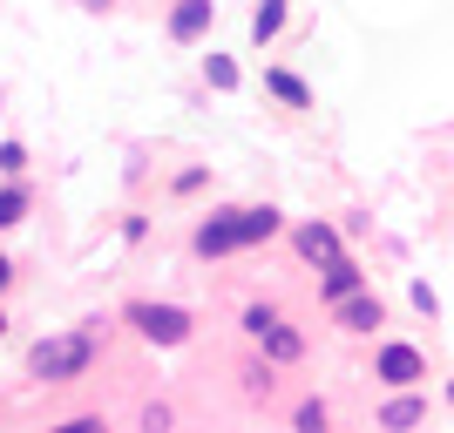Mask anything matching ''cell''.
Instances as JSON below:
<instances>
[{
  "mask_svg": "<svg viewBox=\"0 0 454 433\" xmlns=\"http://www.w3.org/2000/svg\"><path fill=\"white\" fill-rule=\"evenodd\" d=\"M95 366V325H75V332H55V339L27 345V373L48 379V386H68Z\"/></svg>",
  "mask_w": 454,
  "mask_h": 433,
  "instance_id": "obj_1",
  "label": "cell"
},
{
  "mask_svg": "<svg viewBox=\"0 0 454 433\" xmlns=\"http://www.w3.org/2000/svg\"><path fill=\"white\" fill-rule=\"evenodd\" d=\"M129 325H136L150 345H184V339H190V312H184V305H150V298H136V305H129Z\"/></svg>",
  "mask_w": 454,
  "mask_h": 433,
  "instance_id": "obj_2",
  "label": "cell"
},
{
  "mask_svg": "<svg viewBox=\"0 0 454 433\" xmlns=\"http://www.w3.org/2000/svg\"><path fill=\"white\" fill-rule=\"evenodd\" d=\"M190 251H197V258H231V251H245V224H238V210H217L210 224H197Z\"/></svg>",
  "mask_w": 454,
  "mask_h": 433,
  "instance_id": "obj_3",
  "label": "cell"
},
{
  "mask_svg": "<svg viewBox=\"0 0 454 433\" xmlns=\"http://www.w3.org/2000/svg\"><path fill=\"white\" fill-rule=\"evenodd\" d=\"M373 379H387V386H420V379H427V359H420L414 345H380Z\"/></svg>",
  "mask_w": 454,
  "mask_h": 433,
  "instance_id": "obj_4",
  "label": "cell"
},
{
  "mask_svg": "<svg viewBox=\"0 0 454 433\" xmlns=\"http://www.w3.org/2000/svg\"><path fill=\"white\" fill-rule=\"evenodd\" d=\"M333 312H340L346 332H373V325H387V305H380L373 291H346V298H333Z\"/></svg>",
  "mask_w": 454,
  "mask_h": 433,
  "instance_id": "obj_5",
  "label": "cell"
},
{
  "mask_svg": "<svg viewBox=\"0 0 454 433\" xmlns=\"http://www.w3.org/2000/svg\"><path fill=\"white\" fill-rule=\"evenodd\" d=\"M217 20V0H176L170 7V41H204Z\"/></svg>",
  "mask_w": 454,
  "mask_h": 433,
  "instance_id": "obj_6",
  "label": "cell"
},
{
  "mask_svg": "<svg viewBox=\"0 0 454 433\" xmlns=\"http://www.w3.org/2000/svg\"><path fill=\"white\" fill-rule=\"evenodd\" d=\"M251 339L265 345V359H278V366H292V359H305V339H299V332H292V325H285V319L258 325V332H251Z\"/></svg>",
  "mask_w": 454,
  "mask_h": 433,
  "instance_id": "obj_7",
  "label": "cell"
},
{
  "mask_svg": "<svg viewBox=\"0 0 454 433\" xmlns=\"http://www.w3.org/2000/svg\"><path fill=\"white\" fill-rule=\"evenodd\" d=\"M292 244H299L305 264H325V258H340V230H333V224H299Z\"/></svg>",
  "mask_w": 454,
  "mask_h": 433,
  "instance_id": "obj_8",
  "label": "cell"
},
{
  "mask_svg": "<svg viewBox=\"0 0 454 433\" xmlns=\"http://www.w3.org/2000/svg\"><path fill=\"white\" fill-rule=\"evenodd\" d=\"M319 271H325V278H319V291H325V305H333V298H346V291H360V264L346 258V251H340V258H325V264H319Z\"/></svg>",
  "mask_w": 454,
  "mask_h": 433,
  "instance_id": "obj_9",
  "label": "cell"
},
{
  "mask_svg": "<svg viewBox=\"0 0 454 433\" xmlns=\"http://www.w3.org/2000/svg\"><path fill=\"white\" fill-rule=\"evenodd\" d=\"M420 420H427V399H414L407 386H400V399L380 406V427H420Z\"/></svg>",
  "mask_w": 454,
  "mask_h": 433,
  "instance_id": "obj_10",
  "label": "cell"
},
{
  "mask_svg": "<svg viewBox=\"0 0 454 433\" xmlns=\"http://www.w3.org/2000/svg\"><path fill=\"white\" fill-rule=\"evenodd\" d=\"M238 224H245V244H265V237H278L285 217L271 204H258V210H238Z\"/></svg>",
  "mask_w": 454,
  "mask_h": 433,
  "instance_id": "obj_11",
  "label": "cell"
},
{
  "mask_svg": "<svg viewBox=\"0 0 454 433\" xmlns=\"http://www.w3.org/2000/svg\"><path fill=\"white\" fill-rule=\"evenodd\" d=\"M265 89L278 95V102H292V109H312V89H305L299 75H285V68H271V75H265Z\"/></svg>",
  "mask_w": 454,
  "mask_h": 433,
  "instance_id": "obj_12",
  "label": "cell"
},
{
  "mask_svg": "<svg viewBox=\"0 0 454 433\" xmlns=\"http://www.w3.org/2000/svg\"><path fill=\"white\" fill-rule=\"evenodd\" d=\"M285 27V0H258V14H251V41H278Z\"/></svg>",
  "mask_w": 454,
  "mask_h": 433,
  "instance_id": "obj_13",
  "label": "cell"
},
{
  "mask_svg": "<svg viewBox=\"0 0 454 433\" xmlns=\"http://www.w3.org/2000/svg\"><path fill=\"white\" fill-rule=\"evenodd\" d=\"M20 217H27V189H20V183H7V189H0V230H14Z\"/></svg>",
  "mask_w": 454,
  "mask_h": 433,
  "instance_id": "obj_14",
  "label": "cell"
},
{
  "mask_svg": "<svg viewBox=\"0 0 454 433\" xmlns=\"http://www.w3.org/2000/svg\"><path fill=\"white\" fill-rule=\"evenodd\" d=\"M204 81L210 89H238V61L231 55H204Z\"/></svg>",
  "mask_w": 454,
  "mask_h": 433,
  "instance_id": "obj_15",
  "label": "cell"
},
{
  "mask_svg": "<svg viewBox=\"0 0 454 433\" xmlns=\"http://www.w3.org/2000/svg\"><path fill=\"white\" fill-rule=\"evenodd\" d=\"M292 420H299V433H325V420H333V414H325V399H305Z\"/></svg>",
  "mask_w": 454,
  "mask_h": 433,
  "instance_id": "obj_16",
  "label": "cell"
},
{
  "mask_svg": "<svg viewBox=\"0 0 454 433\" xmlns=\"http://www.w3.org/2000/svg\"><path fill=\"white\" fill-rule=\"evenodd\" d=\"M27 170V150H20V143H0V176H20Z\"/></svg>",
  "mask_w": 454,
  "mask_h": 433,
  "instance_id": "obj_17",
  "label": "cell"
},
{
  "mask_svg": "<svg viewBox=\"0 0 454 433\" xmlns=\"http://www.w3.org/2000/svg\"><path fill=\"white\" fill-rule=\"evenodd\" d=\"M7 284H14V264H7V258H0V291H7Z\"/></svg>",
  "mask_w": 454,
  "mask_h": 433,
  "instance_id": "obj_18",
  "label": "cell"
},
{
  "mask_svg": "<svg viewBox=\"0 0 454 433\" xmlns=\"http://www.w3.org/2000/svg\"><path fill=\"white\" fill-rule=\"evenodd\" d=\"M82 7H89V14H102V7H115V0H82Z\"/></svg>",
  "mask_w": 454,
  "mask_h": 433,
  "instance_id": "obj_19",
  "label": "cell"
},
{
  "mask_svg": "<svg viewBox=\"0 0 454 433\" xmlns=\"http://www.w3.org/2000/svg\"><path fill=\"white\" fill-rule=\"evenodd\" d=\"M0 339H7V312H0Z\"/></svg>",
  "mask_w": 454,
  "mask_h": 433,
  "instance_id": "obj_20",
  "label": "cell"
},
{
  "mask_svg": "<svg viewBox=\"0 0 454 433\" xmlns=\"http://www.w3.org/2000/svg\"><path fill=\"white\" fill-rule=\"evenodd\" d=\"M448 399H454V379H448Z\"/></svg>",
  "mask_w": 454,
  "mask_h": 433,
  "instance_id": "obj_21",
  "label": "cell"
}]
</instances>
